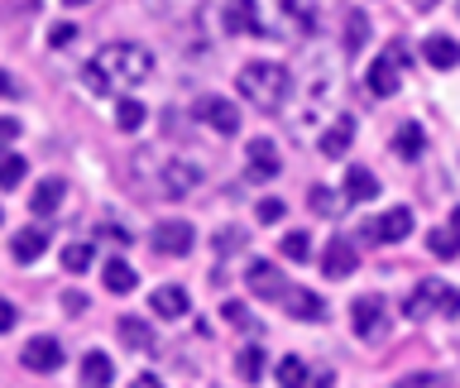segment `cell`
<instances>
[{"label":"cell","mask_w":460,"mask_h":388,"mask_svg":"<svg viewBox=\"0 0 460 388\" xmlns=\"http://www.w3.org/2000/svg\"><path fill=\"white\" fill-rule=\"evenodd\" d=\"M24 158L20 154H10V149H0V187H20L24 182Z\"/></svg>","instance_id":"obj_31"},{"label":"cell","mask_w":460,"mask_h":388,"mask_svg":"<svg viewBox=\"0 0 460 388\" xmlns=\"http://www.w3.org/2000/svg\"><path fill=\"white\" fill-rule=\"evenodd\" d=\"M67 5H86V0H67Z\"/></svg>","instance_id":"obj_50"},{"label":"cell","mask_w":460,"mask_h":388,"mask_svg":"<svg viewBox=\"0 0 460 388\" xmlns=\"http://www.w3.org/2000/svg\"><path fill=\"white\" fill-rule=\"evenodd\" d=\"M355 264H359V254H355V244L345 235H336L326 244V254H322V273H326V278H350Z\"/></svg>","instance_id":"obj_13"},{"label":"cell","mask_w":460,"mask_h":388,"mask_svg":"<svg viewBox=\"0 0 460 388\" xmlns=\"http://www.w3.org/2000/svg\"><path fill=\"white\" fill-rule=\"evenodd\" d=\"M192 110H197V120L207 129H216V135H235V129H240V110L230 106L226 96H201Z\"/></svg>","instance_id":"obj_8"},{"label":"cell","mask_w":460,"mask_h":388,"mask_svg":"<svg viewBox=\"0 0 460 388\" xmlns=\"http://www.w3.org/2000/svg\"><path fill=\"white\" fill-rule=\"evenodd\" d=\"M350 144H355V120H350V115H341V120L322 135V154H326V158H345V149H350Z\"/></svg>","instance_id":"obj_20"},{"label":"cell","mask_w":460,"mask_h":388,"mask_svg":"<svg viewBox=\"0 0 460 388\" xmlns=\"http://www.w3.org/2000/svg\"><path fill=\"white\" fill-rule=\"evenodd\" d=\"M365 39H369V20H365V10H350V14H345V29H341V48H345V57L365 48Z\"/></svg>","instance_id":"obj_22"},{"label":"cell","mask_w":460,"mask_h":388,"mask_svg":"<svg viewBox=\"0 0 460 388\" xmlns=\"http://www.w3.org/2000/svg\"><path fill=\"white\" fill-rule=\"evenodd\" d=\"M283 302H288V316H293V322H322L326 316V302L316 293H307V287H288Z\"/></svg>","instance_id":"obj_15"},{"label":"cell","mask_w":460,"mask_h":388,"mask_svg":"<svg viewBox=\"0 0 460 388\" xmlns=\"http://www.w3.org/2000/svg\"><path fill=\"white\" fill-rule=\"evenodd\" d=\"M120 340L129 345V350H154V331H149V322H139V316H120Z\"/></svg>","instance_id":"obj_25"},{"label":"cell","mask_w":460,"mask_h":388,"mask_svg":"<svg viewBox=\"0 0 460 388\" xmlns=\"http://www.w3.org/2000/svg\"><path fill=\"white\" fill-rule=\"evenodd\" d=\"M350 322H355V336H365V340H374V336H384L388 331V312H384V297H355L350 302Z\"/></svg>","instance_id":"obj_7"},{"label":"cell","mask_w":460,"mask_h":388,"mask_svg":"<svg viewBox=\"0 0 460 388\" xmlns=\"http://www.w3.org/2000/svg\"><path fill=\"white\" fill-rule=\"evenodd\" d=\"M422 144H427V135H422V125H402L398 129V135H394V154L398 158H417V154H422Z\"/></svg>","instance_id":"obj_26"},{"label":"cell","mask_w":460,"mask_h":388,"mask_svg":"<svg viewBox=\"0 0 460 388\" xmlns=\"http://www.w3.org/2000/svg\"><path fill=\"white\" fill-rule=\"evenodd\" d=\"M49 230L43 225H29V230H14V240H10V254L20 259V264H34V259H43V250H49Z\"/></svg>","instance_id":"obj_14"},{"label":"cell","mask_w":460,"mask_h":388,"mask_svg":"<svg viewBox=\"0 0 460 388\" xmlns=\"http://www.w3.org/2000/svg\"><path fill=\"white\" fill-rule=\"evenodd\" d=\"M226 322H235V326H254V322H250V312H244L240 302H226Z\"/></svg>","instance_id":"obj_41"},{"label":"cell","mask_w":460,"mask_h":388,"mask_svg":"<svg viewBox=\"0 0 460 388\" xmlns=\"http://www.w3.org/2000/svg\"><path fill=\"white\" fill-rule=\"evenodd\" d=\"M226 29H230V34H254L250 0H230V10H226Z\"/></svg>","instance_id":"obj_30"},{"label":"cell","mask_w":460,"mask_h":388,"mask_svg":"<svg viewBox=\"0 0 460 388\" xmlns=\"http://www.w3.org/2000/svg\"><path fill=\"white\" fill-rule=\"evenodd\" d=\"M14 135H20V120H14V115H0V149H5Z\"/></svg>","instance_id":"obj_40"},{"label":"cell","mask_w":460,"mask_h":388,"mask_svg":"<svg viewBox=\"0 0 460 388\" xmlns=\"http://www.w3.org/2000/svg\"><path fill=\"white\" fill-rule=\"evenodd\" d=\"M244 154H250V172H254V178L259 182H264V178H279V149H273V144L269 139H250V149H244Z\"/></svg>","instance_id":"obj_17"},{"label":"cell","mask_w":460,"mask_h":388,"mask_svg":"<svg viewBox=\"0 0 460 388\" xmlns=\"http://www.w3.org/2000/svg\"><path fill=\"white\" fill-rule=\"evenodd\" d=\"M144 115H149V110H144V101H135V96L115 101V125H120L125 135H135V129L144 125Z\"/></svg>","instance_id":"obj_27"},{"label":"cell","mask_w":460,"mask_h":388,"mask_svg":"<svg viewBox=\"0 0 460 388\" xmlns=\"http://www.w3.org/2000/svg\"><path fill=\"white\" fill-rule=\"evenodd\" d=\"M279 384H283V388H307V365H302L297 355L279 359Z\"/></svg>","instance_id":"obj_32"},{"label":"cell","mask_w":460,"mask_h":388,"mask_svg":"<svg viewBox=\"0 0 460 388\" xmlns=\"http://www.w3.org/2000/svg\"><path fill=\"white\" fill-rule=\"evenodd\" d=\"M254 216H259V221H279V216H283V201H279V197H264V201L254 207Z\"/></svg>","instance_id":"obj_37"},{"label":"cell","mask_w":460,"mask_h":388,"mask_svg":"<svg viewBox=\"0 0 460 388\" xmlns=\"http://www.w3.org/2000/svg\"><path fill=\"white\" fill-rule=\"evenodd\" d=\"M345 197H350V201H374V197H379L374 172L369 168H345Z\"/></svg>","instance_id":"obj_23"},{"label":"cell","mask_w":460,"mask_h":388,"mask_svg":"<svg viewBox=\"0 0 460 388\" xmlns=\"http://www.w3.org/2000/svg\"><path fill=\"white\" fill-rule=\"evenodd\" d=\"M154 250L168 254V259L187 254V250H192V225H187V221H164V225H154Z\"/></svg>","instance_id":"obj_12"},{"label":"cell","mask_w":460,"mask_h":388,"mask_svg":"<svg viewBox=\"0 0 460 388\" xmlns=\"http://www.w3.org/2000/svg\"><path fill=\"white\" fill-rule=\"evenodd\" d=\"M235 86H240V96L250 101L254 110L273 115V110H283V106H288L293 77H288V67H283V63H264V57H259V63H244V67H240Z\"/></svg>","instance_id":"obj_3"},{"label":"cell","mask_w":460,"mask_h":388,"mask_svg":"<svg viewBox=\"0 0 460 388\" xmlns=\"http://www.w3.org/2000/svg\"><path fill=\"white\" fill-rule=\"evenodd\" d=\"M422 57L431 67H456L460 63V39H446V34H431V39H422Z\"/></svg>","instance_id":"obj_16"},{"label":"cell","mask_w":460,"mask_h":388,"mask_svg":"<svg viewBox=\"0 0 460 388\" xmlns=\"http://www.w3.org/2000/svg\"><path fill=\"white\" fill-rule=\"evenodd\" d=\"M129 388H164V384H158V379H154V374H139V379H135V384H129Z\"/></svg>","instance_id":"obj_46"},{"label":"cell","mask_w":460,"mask_h":388,"mask_svg":"<svg viewBox=\"0 0 460 388\" xmlns=\"http://www.w3.org/2000/svg\"><path fill=\"white\" fill-rule=\"evenodd\" d=\"M82 82H86V92H96V96H106V92H115V86L101 77V67L96 63H86V72H82Z\"/></svg>","instance_id":"obj_35"},{"label":"cell","mask_w":460,"mask_h":388,"mask_svg":"<svg viewBox=\"0 0 460 388\" xmlns=\"http://www.w3.org/2000/svg\"><path fill=\"white\" fill-rule=\"evenodd\" d=\"M86 264H92V244H86V240H72L67 250H63V269H67V273H86Z\"/></svg>","instance_id":"obj_33"},{"label":"cell","mask_w":460,"mask_h":388,"mask_svg":"<svg viewBox=\"0 0 460 388\" xmlns=\"http://www.w3.org/2000/svg\"><path fill=\"white\" fill-rule=\"evenodd\" d=\"M63 307H67V312H82V307H86V297H82V293H67V297H63Z\"/></svg>","instance_id":"obj_44"},{"label":"cell","mask_w":460,"mask_h":388,"mask_svg":"<svg viewBox=\"0 0 460 388\" xmlns=\"http://www.w3.org/2000/svg\"><path fill=\"white\" fill-rule=\"evenodd\" d=\"M283 254L288 259H307L312 254V235H307V230H288V235H283Z\"/></svg>","instance_id":"obj_34"},{"label":"cell","mask_w":460,"mask_h":388,"mask_svg":"<svg viewBox=\"0 0 460 388\" xmlns=\"http://www.w3.org/2000/svg\"><path fill=\"white\" fill-rule=\"evenodd\" d=\"M307 201H312V211H322V216H331V211H336V197H331V187H312V192H307Z\"/></svg>","instance_id":"obj_36"},{"label":"cell","mask_w":460,"mask_h":388,"mask_svg":"<svg viewBox=\"0 0 460 388\" xmlns=\"http://www.w3.org/2000/svg\"><path fill=\"white\" fill-rule=\"evenodd\" d=\"M427 244H431V254H437V259H456V254H460V230H456V225L431 230Z\"/></svg>","instance_id":"obj_28"},{"label":"cell","mask_w":460,"mask_h":388,"mask_svg":"<svg viewBox=\"0 0 460 388\" xmlns=\"http://www.w3.org/2000/svg\"><path fill=\"white\" fill-rule=\"evenodd\" d=\"M244 283H250V293H254V297H283V293H288L283 269L264 264V259H254V264L244 269Z\"/></svg>","instance_id":"obj_10"},{"label":"cell","mask_w":460,"mask_h":388,"mask_svg":"<svg viewBox=\"0 0 460 388\" xmlns=\"http://www.w3.org/2000/svg\"><path fill=\"white\" fill-rule=\"evenodd\" d=\"M235 369H240L244 384H259V374H264V350H259V345H244L240 359H235Z\"/></svg>","instance_id":"obj_29"},{"label":"cell","mask_w":460,"mask_h":388,"mask_svg":"<svg viewBox=\"0 0 460 388\" xmlns=\"http://www.w3.org/2000/svg\"><path fill=\"white\" fill-rule=\"evenodd\" d=\"M101 283H106V293L115 297H125V293H135V269L125 264V259H106V269H101Z\"/></svg>","instance_id":"obj_19"},{"label":"cell","mask_w":460,"mask_h":388,"mask_svg":"<svg viewBox=\"0 0 460 388\" xmlns=\"http://www.w3.org/2000/svg\"><path fill=\"white\" fill-rule=\"evenodd\" d=\"M106 235H111L115 244H129V230H120V225H106Z\"/></svg>","instance_id":"obj_45"},{"label":"cell","mask_w":460,"mask_h":388,"mask_svg":"<svg viewBox=\"0 0 460 388\" xmlns=\"http://www.w3.org/2000/svg\"><path fill=\"white\" fill-rule=\"evenodd\" d=\"M82 384L86 388H106V384H115V365L101 350H92V355H82Z\"/></svg>","instance_id":"obj_21"},{"label":"cell","mask_w":460,"mask_h":388,"mask_svg":"<svg viewBox=\"0 0 460 388\" xmlns=\"http://www.w3.org/2000/svg\"><path fill=\"white\" fill-rule=\"evenodd\" d=\"M92 63L101 67V77H106L111 86L120 82V86H139V82H149L154 77V53L144 48V43H129V39H115L106 43Z\"/></svg>","instance_id":"obj_4"},{"label":"cell","mask_w":460,"mask_h":388,"mask_svg":"<svg viewBox=\"0 0 460 388\" xmlns=\"http://www.w3.org/2000/svg\"><path fill=\"white\" fill-rule=\"evenodd\" d=\"M154 312L158 316H164V322H178V316H187V293H182V287H158V293H154Z\"/></svg>","instance_id":"obj_24"},{"label":"cell","mask_w":460,"mask_h":388,"mask_svg":"<svg viewBox=\"0 0 460 388\" xmlns=\"http://www.w3.org/2000/svg\"><path fill=\"white\" fill-rule=\"evenodd\" d=\"M412 5H417V10H431V5H441V0H412Z\"/></svg>","instance_id":"obj_48"},{"label":"cell","mask_w":460,"mask_h":388,"mask_svg":"<svg viewBox=\"0 0 460 388\" xmlns=\"http://www.w3.org/2000/svg\"><path fill=\"white\" fill-rule=\"evenodd\" d=\"M408 235H412V211L408 207H394V211H384L379 221L365 225V240H379V244H398Z\"/></svg>","instance_id":"obj_9"},{"label":"cell","mask_w":460,"mask_h":388,"mask_svg":"<svg viewBox=\"0 0 460 388\" xmlns=\"http://www.w3.org/2000/svg\"><path fill=\"white\" fill-rule=\"evenodd\" d=\"M63 192H67V182H63V178H43L34 192H29V211H34V216L58 211V207H63Z\"/></svg>","instance_id":"obj_18"},{"label":"cell","mask_w":460,"mask_h":388,"mask_svg":"<svg viewBox=\"0 0 460 388\" xmlns=\"http://www.w3.org/2000/svg\"><path fill=\"white\" fill-rule=\"evenodd\" d=\"M402 63H408V48H402V43H394L384 57H374V63H369V92H374V96H394L398 82H402V77H398Z\"/></svg>","instance_id":"obj_6"},{"label":"cell","mask_w":460,"mask_h":388,"mask_svg":"<svg viewBox=\"0 0 460 388\" xmlns=\"http://www.w3.org/2000/svg\"><path fill=\"white\" fill-rule=\"evenodd\" d=\"M72 39H77V29H72V24H53V29H49V43H53V48H67Z\"/></svg>","instance_id":"obj_38"},{"label":"cell","mask_w":460,"mask_h":388,"mask_svg":"<svg viewBox=\"0 0 460 388\" xmlns=\"http://www.w3.org/2000/svg\"><path fill=\"white\" fill-rule=\"evenodd\" d=\"M250 14H254V34H269V39H307L316 29V10L312 0H250Z\"/></svg>","instance_id":"obj_2"},{"label":"cell","mask_w":460,"mask_h":388,"mask_svg":"<svg viewBox=\"0 0 460 388\" xmlns=\"http://www.w3.org/2000/svg\"><path fill=\"white\" fill-rule=\"evenodd\" d=\"M135 178L139 187H149L154 197H168V201H182L201 187V168L182 154H154V149H139L135 154Z\"/></svg>","instance_id":"obj_1"},{"label":"cell","mask_w":460,"mask_h":388,"mask_svg":"<svg viewBox=\"0 0 460 388\" xmlns=\"http://www.w3.org/2000/svg\"><path fill=\"white\" fill-rule=\"evenodd\" d=\"M14 92H20V86L10 82V72H0V96H14Z\"/></svg>","instance_id":"obj_47"},{"label":"cell","mask_w":460,"mask_h":388,"mask_svg":"<svg viewBox=\"0 0 460 388\" xmlns=\"http://www.w3.org/2000/svg\"><path fill=\"white\" fill-rule=\"evenodd\" d=\"M451 225H456V230H460V207H456V211H451Z\"/></svg>","instance_id":"obj_49"},{"label":"cell","mask_w":460,"mask_h":388,"mask_svg":"<svg viewBox=\"0 0 460 388\" xmlns=\"http://www.w3.org/2000/svg\"><path fill=\"white\" fill-rule=\"evenodd\" d=\"M24 369H34V374H53L58 365H63V345H58L53 336H34L24 345Z\"/></svg>","instance_id":"obj_11"},{"label":"cell","mask_w":460,"mask_h":388,"mask_svg":"<svg viewBox=\"0 0 460 388\" xmlns=\"http://www.w3.org/2000/svg\"><path fill=\"white\" fill-rule=\"evenodd\" d=\"M20 322V312H14V302L10 297H0V336H5V331Z\"/></svg>","instance_id":"obj_39"},{"label":"cell","mask_w":460,"mask_h":388,"mask_svg":"<svg viewBox=\"0 0 460 388\" xmlns=\"http://www.w3.org/2000/svg\"><path fill=\"white\" fill-rule=\"evenodd\" d=\"M456 312H460V293L446 287L441 278H422L408 293V316L412 322H422V316H456Z\"/></svg>","instance_id":"obj_5"},{"label":"cell","mask_w":460,"mask_h":388,"mask_svg":"<svg viewBox=\"0 0 460 388\" xmlns=\"http://www.w3.org/2000/svg\"><path fill=\"white\" fill-rule=\"evenodd\" d=\"M240 244H244V235H216V250H221V254L240 250Z\"/></svg>","instance_id":"obj_43"},{"label":"cell","mask_w":460,"mask_h":388,"mask_svg":"<svg viewBox=\"0 0 460 388\" xmlns=\"http://www.w3.org/2000/svg\"><path fill=\"white\" fill-rule=\"evenodd\" d=\"M441 379L437 374H412V379H402V388H437Z\"/></svg>","instance_id":"obj_42"}]
</instances>
